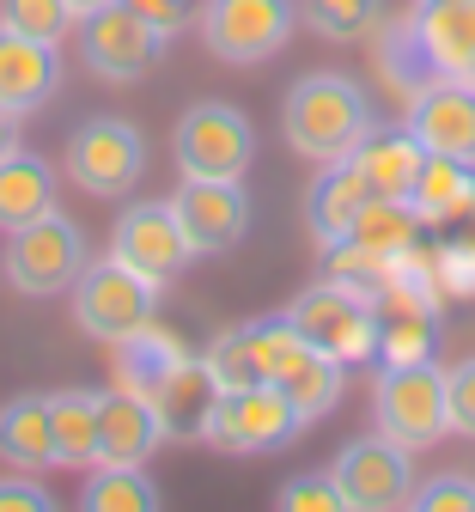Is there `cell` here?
I'll use <instances>...</instances> for the list:
<instances>
[{
	"mask_svg": "<svg viewBox=\"0 0 475 512\" xmlns=\"http://www.w3.org/2000/svg\"><path fill=\"white\" fill-rule=\"evenodd\" d=\"M378 128V110H372V92L354 80V74H305L293 80V92L281 98V135L299 159L311 165H329V159H348L366 135Z\"/></svg>",
	"mask_w": 475,
	"mask_h": 512,
	"instance_id": "obj_1",
	"label": "cell"
},
{
	"mask_svg": "<svg viewBox=\"0 0 475 512\" xmlns=\"http://www.w3.org/2000/svg\"><path fill=\"white\" fill-rule=\"evenodd\" d=\"M305 433V415L281 384H244V391H208V403L195 409V439L208 452L226 458H256V452H281Z\"/></svg>",
	"mask_w": 475,
	"mask_h": 512,
	"instance_id": "obj_2",
	"label": "cell"
},
{
	"mask_svg": "<svg viewBox=\"0 0 475 512\" xmlns=\"http://www.w3.org/2000/svg\"><path fill=\"white\" fill-rule=\"evenodd\" d=\"M256 336V360H262V378L268 384H281V391L293 397V409L311 421H323L335 403H342V384H348V366L342 360H329L323 348H311L287 317H256L250 324Z\"/></svg>",
	"mask_w": 475,
	"mask_h": 512,
	"instance_id": "obj_3",
	"label": "cell"
},
{
	"mask_svg": "<svg viewBox=\"0 0 475 512\" xmlns=\"http://www.w3.org/2000/svg\"><path fill=\"white\" fill-rule=\"evenodd\" d=\"M372 421L384 439L409 445V452H427L451 433V397H445V372L433 360L415 366H384L378 391H372Z\"/></svg>",
	"mask_w": 475,
	"mask_h": 512,
	"instance_id": "obj_4",
	"label": "cell"
},
{
	"mask_svg": "<svg viewBox=\"0 0 475 512\" xmlns=\"http://www.w3.org/2000/svg\"><path fill=\"white\" fill-rule=\"evenodd\" d=\"M293 25H299L293 0H201V13H195L201 43L226 68H262V61H275L287 49Z\"/></svg>",
	"mask_w": 475,
	"mask_h": 512,
	"instance_id": "obj_5",
	"label": "cell"
},
{
	"mask_svg": "<svg viewBox=\"0 0 475 512\" xmlns=\"http://www.w3.org/2000/svg\"><path fill=\"white\" fill-rule=\"evenodd\" d=\"M0 269H7L13 293H25V299L74 293V281L86 269V238H80V226L67 220L61 208H49L43 220L7 232V256H0Z\"/></svg>",
	"mask_w": 475,
	"mask_h": 512,
	"instance_id": "obj_6",
	"label": "cell"
},
{
	"mask_svg": "<svg viewBox=\"0 0 475 512\" xmlns=\"http://www.w3.org/2000/svg\"><path fill=\"white\" fill-rule=\"evenodd\" d=\"M281 317H287V324H293L311 348H323L329 360H342V366H366V360H378V336H384L378 305H366L360 293L335 287V281L305 287Z\"/></svg>",
	"mask_w": 475,
	"mask_h": 512,
	"instance_id": "obj_7",
	"label": "cell"
},
{
	"mask_svg": "<svg viewBox=\"0 0 475 512\" xmlns=\"http://www.w3.org/2000/svg\"><path fill=\"white\" fill-rule=\"evenodd\" d=\"M153 311H159V287H153L147 275L122 269L116 256H98V263L86 256V269H80V281H74V324H80V336L116 348L122 336L147 330Z\"/></svg>",
	"mask_w": 475,
	"mask_h": 512,
	"instance_id": "obj_8",
	"label": "cell"
},
{
	"mask_svg": "<svg viewBox=\"0 0 475 512\" xmlns=\"http://www.w3.org/2000/svg\"><path fill=\"white\" fill-rule=\"evenodd\" d=\"M67 177H74L86 196L98 202H122L147 171V135L134 128L128 116H92L67 135V153H61Z\"/></svg>",
	"mask_w": 475,
	"mask_h": 512,
	"instance_id": "obj_9",
	"label": "cell"
},
{
	"mask_svg": "<svg viewBox=\"0 0 475 512\" xmlns=\"http://www.w3.org/2000/svg\"><path fill=\"white\" fill-rule=\"evenodd\" d=\"M171 153H177L183 177H244L250 159H256V128L238 104L208 98V104H189L177 116Z\"/></svg>",
	"mask_w": 475,
	"mask_h": 512,
	"instance_id": "obj_10",
	"label": "cell"
},
{
	"mask_svg": "<svg viewBox=\"0 0 475 512\" xmlns=\"http://www.w3.org/2000/svg\"><path fill=\"white\" fill-rule=\"evenodd\" d=\"M329 476L342 488L348 512H396L415 494V452L384 439V433H366V439L342 445V458L329 464Z\"/></svg>",
	"mask_w": 475,
	"mask_h": 512,
	"instance_id": "obj_11",
	"label": "cell"
},
{
	"mask_svg": "<svg viewBox=\"0 0 475 512\" xmlns=\"http://www.w3.org/2000/svg\"><path fill=\"white\" fill-rule=\"evenodd\" d=\"M165 43L171 37L159 25H147L134 7H122V0H110V7H98V13L80 19V61L98 80H110V86L141 80L153 61L165 55Z\"/></svg>",
	"mask_w": 475,
	"mask_h": 512,
	"instance_id": "obj_12",
	"label": "cell"
},
{
	"mask_svg": "<svg viewBox=\"0 0 475 512\" xmlns=\"http://www.w3.org/2000/svg\"><path fill=\"white\" fill-rule=\"evenodd\" d=\"M171 214L189 238L195 256H226L244 232H250V196H244V177H183Z\"/></svg>",
	"mask_w": 475,
	"mask_h": 512,
	"instance_id": "obj_13",
	"label": "cell"
},
{
	"mask_svg": "<svg viewBox=\"0 0 475 512\" xmlns=\"http://www.w3.org/2000/svg\"><path fill=\"white\" fill-rule=\"evenodd\" d=\"M110 256H116L122 269L147 275L153 287H165L171 275L189 269L195 250H189V238H183L171 202H128V208L116 214V226H110Z\"/></svg>",
	"mask_w": 475,
	"mask_h": 512,
	"instance_id": "obj_14",
	"label": "cell"
},
{
	"mask_svg": "<svg viewBox=\"0 0 475 512\" xmlns=\"http://www.w3.org/2000/svg\"><path fill=\"white\" fill-rule=\"evenodd\" d=\"M402 128L433 159H469L475 165V80H427L409 98V110H402Z\"/></svg>",
	"mask_w": 475,
	"mask_h": 512,
	"instance_id": "obj_15",
	"label": "cell"
},
{
	"mask_svg": "<svg viewBox=\"0 0 475 512\" xmlns=\"http://www.w3.org/2000/svg\"><path fill=\"white\" fill-rule=\"evenodd\" d=\"M171 439V415L147 391H104L98 403V464H147L159 445Z\"/></svg>",
	"mask_w": 475,
	"mask_h": 512,
	"instance_id": "obj_16",
	"label": "cell"
},
{
	"mask_svg": "<svg viewBox=\"0 0 475 512\" xmlns=\"http://www.w3.org/2000/svg\"><path fill=\"white\" fill-rule=\"evenodd\" d=\"M409 37L433 80H475V0H427L409 13Z\"/></svg>",
	"mask_w": 475,
	"mask_h": 512,
	"instance_id": "obj_17",
	"label": "cell"
},
{
	"mask_svg": "<svg viewBox=\"0 0 475 512\" xmlns=\"http://www.w3.org/2000/svg\"><path fill=\"white\" fill-rule=\"evenodd\" d=\"M61 92V43L19 37L0 25V110L31 116Z\"/></svg>",
	"mask_w": 475,
	"mask_h": 512,
	"instance_id": "obj_18",
	"label": "cell"
},
{
	"mask_svg": "<svg viewBox=\"0 0 475 512\" xmlns=\"http://www.w3.org/2000/svg\"><path fill=\"white\" fill-rule=\"evenodd\" d=\"M366 196H372V183H366V171L354 159H329L311 177V189H305V226H311L317 250H329V244L348 238V226L366 208Z\"/></svg>",
	"mask_w": 475,
	"mask_h": 512,
	"instance_id": "obj_19",
	"label": "cell"
},
{
	"mask_svg": "<svg viewBox=\"0 0 475 512\" xmlns=\"http://www.w3.org/2000/svg\"><path fill=\"white\" fill-rule=\"evenodd\" d=\"M0 464L13 470H49L61 464L55 452V415H49V397L43 391H19L7 409H0Z\"/></svg>",
	"mask_w": 475,
	"mask_h": 512,
	"instance_id": "obj_20",
	"label": "cell"
},
{
	"mask_svg": "<svg viewBox=\"0 0 475 512\" xmlns=\"http://www.w3.org/2000/svg\"><path fill=\"white\" fill-rule=\"evenodd\" d=\"M348 159L366 171L372 196H402V202H409V189H415V177L427 165V147L409 135V128H372Z\"/></svg>",
	"mask_w": 475,
	"mask_h": 512,
	"instance_id": "obj_21",
	"label": "cell"
},
{
	"mask_svg": "<svg viewBox=\"0 0 475 512\" xmlns=\"http://www.w3.org/2000/svg\"><path fill=\"white\" fill-rule=\"evenodd\" d=\"M49 208H55V171H49V159L13 147L7 159H0V232L31 226Z\"/></svg>",
	"mask_w": 475,
	"mask_h": 512,
	"instance_id": "obj_22",
	"label": "cell"
},
{
	"mask_svg": "<svg viewBox=\"0 0 475 512\" xmlns=\"http://www.w3.org/2000/svg\"><path fill=\"white\" fill-rule=\"evenodd\" d=\"M475 202V165L469 159H433L421 165L415 189H409V208L421 214V226H457Z\"/></svg>",
	"mask_w": 475,
	"mask_h": 512,
	"instance_id": "obj_23",
	"label": "cell"
},
{
	"mask_svg": "<svg viewBox=\"0 0 475 512\" xmlns=\"http://www.w3.org/2000/svg\"><path fill=\"white\" fill-rule=\"evenodd\" d=\"M98 403L104 391H49V415H55V452L67 470H92L98 464Z\"/></svg>",
	"mask_w": 475,
	"mask_h": 512,
	"instance_id": "obj_24",
	"label": "cell"
},
{
	"mask_svg": "<svg viewBox=\"0 0 475 512\" xmlns=\"http://www.w3.org/2000/svg\"><path fill=\"white\" fill-rule=\"evenodd\" d=\"M421 214L402 202V196H366V208L354 214V226H348V238L354 244H366V250H378V256H402V250H415L421 244Z\"/></svg>",
	"mask_w": 475,
	"mask_h": 512,
	"instance_id": "obj_25",
	"label": "cell"
},
{
	"mask_svg": "<svg viewBox=\"0 0 475 512\" xmlns=\"http://www.w3.org/2000/svg\"><path fill=\"white\" fill-rule=\"evenodd\" d=\"M80 506L86 512H153V506H165V494L147 482L141 464H92Z\"/></svg>",
	"mask_w": 475,
	"mask_h": 512,
	"instance_id": "obj_26",
	"label": "cell"
},
{
	"mask_svg": "<svg viewBox=\"0 0 475 512\" xmlns=\"http://www.w3.org/2000/svg\"><path fill=\"white\" fill-rule=\"evenodd\" d=\"M195 360H201V378H208V391H244V384H268V378H262V360H256V336H250V324L220 330Z\"/></svg>",
	"mask_w": 475,
	"mask_h": 512,
	"instance_id": "obj_27",
	"label": "cell"
},
{
	"mask_svg": "<svg viewBox=\"0 0 475 512\" xmlns=\"http://www.w3.org/2000/svg\"><path fill=\"white\" fill-rule=\"evenodd\" d=\"M299 19L329 43H360L378 31V0H299Z\"/></svg>",
	"mask_w": 475,
	"mask_h": 512,
	"instance_id": "obj_28",
	"label": "cell"
},
{
	"mask_svg": "<svg viewBox=\"0 0 475 512\" xmlns=\"http://www.w3.org/2000/svg\"><path fill=\"white\" fill-rule=\"evenodd\" d=\"M378 317H384V336H378L384 366L433 360V311H378Z\"/></svg>",
	"mask_w": 475,
	"mask_h": 512,
	"instance_id": "obj_29",
	"label": "cell"
},
{
	"mask_svg": "<svg viewBox=\"0 0 475 512\" xmlns=\"http://www.w3.org/2000/svg\"><path fill=\"white\" fill-rule=\"evenodd\" d=\"M0 25L19 31V37H43V43H61L74 31V7L67 0H0Z\"/></svg>",
	"mask_w": 475,
	"mask_h": 512,
	"instance_id": "obj_30",
	"label": "cell"
},
{
	"mask_svg": "<svg viewBox=\"0 0 475 512\" xmlns=\"http://www.w3.org/2000/svg\"><path fill=\"white\" fill-rule=\"evenodd\" d=\"M433 275H439V293H451V299L475 293V238L439 244V250H433Z\"/></svg>",
	"mask_w": 475,
	"mask_h": 512,
	"instance_id": "obj_31",
	"label": "cell"
},
{
	"mask_svg": "<svg viewBox=\"0 0 475 512\" xmlns=\"http://www.w3.org/2000/svg\"><path fill=\"white\" fill-rule=\"evenodd\" d=\"M275 506H281V512H342V488H335L329 470H317V476L287 482V488L275 494Z\"/></svg>",
	"mask_w": 475,
	"mask_h": 512,
	"instance_id": "obj_32",
	"label": "cell"
},
{
	"mask_svg": "<svg viewBox=\"0 0 475 512\" xmlns=\"http://www.w3.org/2000/svg\"><path fill=\"white\" fill-rule=\"evenodd\" d=\"M409 506H415V512H475V482H469V476H433V482H415Z\"/></svg>",
	"mask_w": 475,
	"mask_h": 512,
	"instance_id": "obj_33",
	"label": "cell"
},
{
	"mask_svg": "<svg viewBox=\"0 0 475 512\" xmlns=\"http://www.w3.org/2000/svg\"><path fill=\"white\" fill-rule=\"evenodd\" d=\"M445 397H451V433L475 439V360H457L445 372Z\"/></svg>",
	"mask_w": 475,
	"mask_h": 512,
	"instance_id": "obj_34",
	"label": "cell"
},
{
	"mask_svg": "<svg viewBox=\"0 0 475 512\" xmlns=\"http://www.w3.org/2000/svg\"><path fill=\"white\" fill-rule=\"evenodd\" d=\"M122 7H134L147 25H159L165 37H177L183 25H195V13H201V0H122Z\"/></svg>",
	"mask_w": 475,
	"mask_h": 512,
	"instance_id": "obj_35",
	"label": "cell"
},
{
	"mask_svg": "<svg viewBox=\"0 0 475 512\" xmlns=\"http://www.w3.org/2000/svg\"><path fill=\"white\" fill-rule=\"evenodd\" d=\"M49 506H55V494L43 482H31V470L0 482V512H49Z\"/></svg>",
	"mask_w": 475,
	"mask_h": 512,
	"instance_id": "obj_36",
	"label": "cell"
},
{
	"mask_svg": "<svg viewBox=\"0 0 475 512\" xmlns=\"http://www.w3.org/2000/svg\"><path fill=\"white\" fill-rule=\"evenodd\" d=\"M13 147H19V116H13V110H0V159H7Z\"/></svg>",
	"mask_w": 475,
	"mask_h": 512,
	"instance_id": "obj_37",
	"label": "cell"
},
{
	"mask_svg": "<svg viewBox=\"0 0 475 512\" xmlns=\"http://www.w3.org/2000/svg\"><path fill=\"white\" fill-rule=\"evenodd\" d=\"M74 7V19H86V13H98V7H110V0H67Z\"/></svg>",
	"mask_w": 475,
	"mask_h": 512,
	"instance_id": "obj_38",
	"label": "cell"
},
{
	"mask_svg": "<svg viewBox=\"0 0 475 512\" xmlns=\"http://www.w3.org/2000/svg\"><path fill=\"white\" fill-rule=\"evenodd\" d=\"M457 226H463V238H475V202H469V214H463Z\"/></svg>",
	"mask_w": 475,
	"mask_h": 512,
	"instance_id": "obj_39",
	"label": "cell"
},
{
	"mask_svg": "<svg viewBox=\"0 0 475 512\" xmlns=\"http://www.w3.org/2000/svg\"><path fill=\"white\" fill-rule=\"evenodd\" d=\"M415 7H427V0H415Z\"/></svg>",
	"mask_w": 475,
	"mask_h": 512,
	"instance_id": "obj_40",
	"label": "cell"
}]
</instances>
